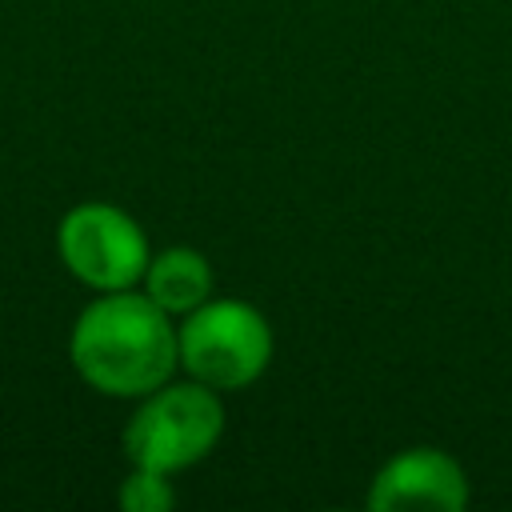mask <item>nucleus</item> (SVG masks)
Returning a JSON list of instances; mask_svg holds the SVG:
<instances>
[{"mask_svg":"<svg viewBox=\"0 0 512 512\" xmlns=\"http://www.w3.org/2000/svg\"><path fill=\"white\" fill-rule=\"evenodd\" d=\"M180 372L216 388L220 396L252 388L276 352L268 316L244 296H208L176 320Z\"/></svg>","mask_w":512,"mask_h":512,"instance_id":"obj_2","label":"nucleus"},{"mask_svg":"<svg viewBox=\"0 0 512 512\" xmlns=\"http://www.w3.org/2000/svg\"><path fill=\"white\" fill-rule=\"evenodd\" d=\"M56 252L64 268L92 292L140 288L152 260V244L140 220L108 200L72 204L56 224Z\"/></svg>","mask_w":512,"mask_h":512,"instance_id":"obj_4","label":"nucleus"},{"mask_svg":"<svg viewBox=\"0 0 512 512\" xmlns=\"http://www.w3.org/2000/svg\"><path fill=\"white\" fill-rule=\"evenodd\" d=\"M120 508L124 512H168L176 504V488H172V476L168 472H156V468H128V476L120 480V492H116Z\"/></svg>","mask_w":512,"mask_h":512,"instance_id":"obj_7","label":"nucleus"},{"mask_svg":"<svg viewBox=\"0 0 512 512\" xmlns=\"http://www.w3.org/2000/svg\"><path fill=\"white\" fill-rule=\"evenodd\" d=\"M220 436H224V396L192 376L184 380L172 376L136 400L120 444L128 464L176 476L208 460Z\"/></svg>","mask_w":512,"mask_h":512,"instance_id":"obj_3","label":"nucleus"},{"mask_svg":"<svg viewBox=\"0 0 512 512\" xmlns=\"http://www.w3.org/2000/svg\"><path fill=\"white\" fill-rule=\"evenodd\" d=\"M140 288L168 312V316H184L192 308H200L208 296H216V272L212 260L192 248V244H168L160 252H152Z\"/></svg>","mask_w":512,"mask_h":512,"instance_id":"obj_6","label":"nucleus"},{"mask_svg":"<svg viewBox=\"0 0 512 512\" xmlns=\"http://www.w3.org/2000/svg\"><path fill=\"white\" fill-rule=\"evenodd\" d=\"M68 360L92 392L140 400L180 372L176 316L144 288L96 292L68 332Z\"/></svg>","mask_w":512,"mask_h":512,"instance_id":"obj_1","label":"nucleus"},{"mask_svg":"<svg viewBox=\"0 0 512 512\" xmlns=\"http://www.w3.org/2000/svg\"><path fill=\"white\" fill-rule=\"evenodd\" d=\"M468 500H472V480L464 464L436 444H412L392 452L372 472L364 492V504L372 512H408V508L464 512Z\"/></svg>","mask_w":512,"mask_h":512,"instance_id":"obj_5","label":"nucleus"}]
</instances>
